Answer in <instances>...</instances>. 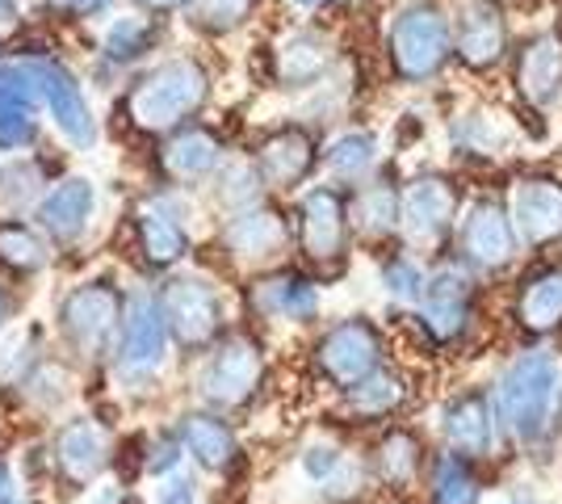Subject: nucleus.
I'll return each instance as SVG.
<instances>
[{
    "mask_svg": "<svg viewBox=\"0 0 562 504\" xmlns=\"http://www.w3.org/2000/svg\"><path fill=\"white\" fill-rule=\"evenodd\" d=\"M378 160V144L374 135H366V131H349V135H340L336 144L328 147V168L340 177V181H357V177H366Z\"/></svg>",
    "mask_w": 562,
    "mask_h": 504,
    "instance_id": "7c9ffc66",
    "label": "nucleus"
},
{
    "mask_svg": "<svg viewBox=\"0 0 562 504\" xmlns=\"http://www.w3.org/2000/svg\"><path fill=\"white\" fill-rule=\"evenodd\" d=\"M117 307L122 303H117V294L110 287H101V282L97 287H80L64 303V312H59L64 336H68L80 354H101L105 340L117 328Z\"/></svg>",
    "mask_w": 562,
    "mask_h": 504,
    "instance_id": "1a4fd4ad",
    "label": "nucleus"
},
{
    "mask_svg": "<svg viewBox=\"0 0 562 504\" xmlns=\"http://www.w3.org/2000/svg\"><path fill=\"white\" fill-rule=\"evenodd\" d=\"M38 126L30 119V110H0V152H18V147L34 144Z\"/></svg>",
    "mask_w": 562,
    "mask_h": 504,
    "instance_id": "4c0bfd02",
    "label": "nucleus"
},
{
    "mask_svg": "<svg viewBox=\"0 0 562 504\" xmlns=\"http://www.w3.org/2000/svg\"><path fill=\"white\" fill-rule=\"evenodd\" d=\"M516 85L533 105H550L562 93V43L554 34H533L516 59Z\"/></svg>",
    "mask_w": 562,
    "mask_h": 504,
    "instance_id": "dca6fc26",
    "label": "nucleus"
},
{
    "mask_svg": "<svg viewBox=\"0 0 562 504\" xmlns=\"http://www.w3.org/2000/svg\"><path fill=\"white\" fill-rule=\"evenodd\" d=\"M89 215H93V186H89L85 177L64 181V186L38 206V223H43L47 232H55L59 240H76V236L89 227Z\"/></svg>",
    "mask_w": 562,
    "mask_h": 504,
    "instance_id": "412c9836",
    "label": "nucleus"
},
{
    "mask_svg": "<svg viewBox=\"0 0 562 504\" xmlns=\"http://www.w3.org/2000/svg\"><path fill=\"white\" fill-rule=\"evenodd\" d=\"M257 307L265 315H281V320H311L319 312V290L306 278L281 273V278H269L257 287Z\"/></svg>",
    "mask_w": 562,
    "mask_h": 504,
    "instance_id": "5701e85b",
    "label": "nucleus"
},
{
    "mask_svg": "<svg viewBox=\"0 0 562 504\" xmlns=\"http://www.w3.org/2000/svg\"><path fill=\"white\" fill-rule=\"evenodd\" d=\"M260 374H265L260 349L248 336H235V340H227L214 354L211 366L202 370V395L211 404H218V408H235V404H244L257 391Z\"/></svg>",
    "mask_w": 562,
    "mask_h": 504,
    "instance_id": "423d86ee",
    "label": "nucleus"
},
{
    "mask_svg": "<svg viewBox=\"0 0 562 504\" xmlns=\"http://www.w3.org/2000/svg\"><path fill=\"white\" fill-rule=\"evenodd\" d=\"M520 324L533 333H550L562 324V273H538L520 294Z\"/></svg>",
    "mask_w": 562,
    "mask_h": 504,
    "instance_id": "a878e982",
    "label": "nucleus"
},
{
    "mask_svg": "<svg viewBox=\"0 0 562 504\" xmlns=\"http://www.w3.org/2000/svg\"><path fill=\"white\" fill-rule=\"evenodd\" d=\"M101 462H105V433H97V425L76 421L59 433V467L68 471V480H93Z\"/></svg>",
    "mask_w": 562,
    "mask_h": 504,
    "instance_id": "b1692460",
    "label": "nucleus"
},
{
    "mask_svg": "<svg viewBox=\"0 0 562 504\" xmlns=\"http://www.w3.org/2000/svg\"><path fill=\"white\" fill-rule=\"evenodd\" d=\"M160 315H165V328L186 349H198L206 345L218 328V294L214 287H206L202 278H177L165 287V299H160Z\"/></svg>",
    "mask_w": 562,
    "mask_h": 504,
    "instance_id": "39448f33",
    "label": "nucleus"
},
{
    "mask_svg": "<svg viewBox=\"0 0 562 504\" xmlns=\"http://www.w3.org/2000/svg\"><path fill=\"white\" fill-rule=\"evenodd\" d=\"M165 315L160 307L135 294L131 299V312H126V328H122V370L126 374H151L160 361H165Z\"/></svg>",
    "mask_w": 562,
    "mask_h": 504,
    "instance_id": "2eb2a0df",
    "label": "nucleus"
},
{
    "mask_svg": "<svg viewBox=\"0 0 562 504\" xmlns=\"http://www.w3.org/2000/svg\"><path fill=\"white\" fill-rule=\"evenodd\" d=\"M453 38L441 9L432 4H412L403 9L391 25V64L403 80H428L446 68Z\"/></svg>",
    "mask_w": 562,
    "mask_h": 504,
    "instance_id": "7ed1b4c3",
    "label": "nucleus"
},
{
    "mask_svg": "<svg viewBox=\"0 0 562 504\" xmlns=\"http://www.w3.org/2000/svg\"><path fill=\"white\" fill-rule=\"evenodd\" d=\"M345 198L328 186L311 190L299 206V223H303V248L311 261H336L345 253V236H349V223H345Z\"/></svg>",
    "mask_w": 562,
    "mask_h": 504,
    "instance_id": "4468645a",
    "label": "nucleus"
},
{
    "mask_svg": "<svg viewBox=\"0 0 562 504\" xmlns=\"http://www.w3.org/2000/svg\"><path fill=\"white\" fill-rule=\"evenodd\" d=\"M189 4H193V22L202 25V30L227 34V30L248 22V13H252L257 0H189Z\"/></svg>",
    "mask_w": 562,
    "mask_h": 504,
    "instance_id": "f704fd0d",
    "label": "nucleus"
},
{
    "mask_svg": "<svg viewBox=\"0 0 562 504\" xmlns=\"http://www.w3.org/2000/svg\"><path fill=\"white\" fill-rule=\"evenodd\" d=\"M357 219L370 236H386L398 227V193L386 190V186H374L357 198Z\"/></svg>",
    "mask_w": 562,
    "mask_h": 504,
    "instance_id": "72a5a7b5",
    "label": "nucleus"
},
{
    "mask_svg": "<svg viewBox=\"0 0 562 504\" xmlns=\"http://www.w3.org/2000/svg\"><path fill=\"white\" fill-rule=\"evenodd\" d=\"M382 282H386V290H391L395 299H420L424 273L416 269V261H407V257H395V261L382 269Z\"/></svg>",
    "mask_w": 562,
    "mask_h": 504,
    "instance_id": "e433bc0d",
    "label": "nucleus"
},
{
    "mask_svg": "<svg viewBox=\"0 0 562 504\" xmlns=\"http://www.w3.org/2000/svg\"><path fill=\"white\" fill-rule=\"evenodd\" d=\"M470 303H474V287L462 269H437L432 278H424L420 290V315L424 328L437 340H453L462 336V328L470 324Z\"/></svg>",
    "mask_w": 562,
    "mask_h": 504,
    "instance_id": "9b49d317",
    "label": "nucleus"
},
{
    "mask_svg": "<svg viewBox=\"0 0 562 504\" xmlns=\"http://www.w3.org/2000/svg\"><path fill=\"white\" fill-rule=\"evenodd\" d=\"M453 51L474 72L495 68L508 55V18H504V9L495 0H470L462 9V22H458Z\"/></svg>",
    "mask_w": 562,
    "mask_h": 504,
    "instance_id": "f8f14e48",
    "label": "nucleus"
},
{
    "mask_svg": "<svg viewBox=\"0 0 562 504\" xmlns=\"http://www.w3.org/2000/svg\"><path fill=\"white\" fill-rule=\"evenodd\" d=\"M378 358H382V333L370 320H345L319 345V370L336 387H352L366 374H374Z\"/></svg>",
    "mask_w": 562,
    "mask_h": 504,
    "instance_id": "20e7f679",
    "label": "nucleus"
},
{
    "mask_svg": "<svg viewBox=\"0 0 562 504\" xmlns=\"http://www.w3.org/2000/svg\"><path fill=\"white\" fill-rule=\"evenodd\" d=\"M151 43H156V30L143 22V18H122V22H114L105 30V55H110L114 64L139 59Z\"/></svg>",
    "mask_w": 562,
    "mask_h": 504,
    "instance_id": "473e14b6",
    "label": "nucleus"
},
{
    "mask_svg": "<svg viewBox=\"0 0 562 504\" xmlns=\"http://www.w3.org/2000/svg\"><path fill=\"white\" fill-rule=\"evenodd\" d=\"M281 244H285V223H281L278 211H239L232 219V227H227V248L239 253V257H273L281 253Z\"/></svg>",
    "mask_w": 562,
    "mask_h": 504,
    "instance_id": "4be33fe9",
    "label": "nucleus"
},
{
    "mask_svg": "<svg viewBox=\"0 0 562 504\" xmlns=\"http://www.w3.org/2000/svg\"><path fill=\"white\" fill-rule=\"evenodd\" d=\"M453 206H458V193L446 177H416L398 198V223L412 244H432L449 232Z\"/></svg>",
    "mask_w": 562,
    "mask_h": 504,
    "instance_id": "6e6552de",
    "label": "nucleus"
},
{
    "mask_svg": "<svg viewBox=\"0 0 562 504\" xmlns=\"http://www.w3.org/2000/svg\"><path fill=\"white\" fill-rule=\"evenodd\" d=\"M139 240H143V257L151 265H172L189 253L186 227H181L177 219L156 215V211L139 215Z\"/></svg>",
    "mask_w": 562,
    "mask_h": 504,
    "instance_id": "bb28decb",
    "label": "nucleus"
},
{
    "mask_svg": "<svg viewBox=\"0 0 562 504\" xmlns=\"http://www.w3.org/2000/svg\"><path fill=\"white\" fill-rule=\"evenodd\" d=\"M257 193H260L257 168L235 165L232 172L223 177V190H218V198H223V202H235V206H244V202H257Z\"/></svg>",
    "mask_w": 562,
    "mask_h": 504,
    "instance_id": "58836bf2",
    "label": "nucleus"
},
{
    "mask_svg": "<svg viewBox=\"0 0 562 504\" xmlns=\"http://www.w3.org/2000/svg\"><path fill=\"white\" fill-rule=\"evenodd\" d=\"M311 165H315V139L306 131H299V126H285V131H278L269 144L260 147L265 181L281 186V190L299 186L306 172H311Z\"/></svg>",
    "mask_w": 562,
    "mask_h": 504,
    "instance_id": "a211bd4d",
    "label": "nucleus"
},
{
    "mask_svg": "<svg viewBox=\"0 0 562 504\" xmlns=\"http://www.w3.org/2000/svg\"><path fill=\"white\" fill-rule=\"evenodd\" d=\"M25 72L34 80V89L38 97L50 105V114L59 122V131L68 135V144L76 147H89L97 139V126H93V114H89V105H85V93H80V85L71 80V72H64L59 64H50V59H34V64H25Z\"/></svg>",
    "mask_w": 562,
    "mask_h": 504,
    "instance_id": "0eeeda50",
    "label": "nucleus"
},
{
    "mask_svg": "<svg viewBox=\"0 0 562 504\" xmlns=\"http://www.w3.org/2000/svg\"><path fill=\"white\" fill-rule=\"evenodd\" d=\"M378 475L391 488H407L416 480V467H420V441L412 433H391L382 446H378Z\"/></svg>",
    "mask_w": 562,
    "mask_h": 504,
    "instance_id": "c85d7f7f",
    "label": "nucleus"
},
{
    "mask_svg": "<svg viewBox=\"0 0 562 504\" xmlns=\"http://www.w3.org/2000/svg\"><path fill=\"white\" fill-rule=\"evenodd\" d=\"M303 467H306V475H315V480H328L331 471H340L345 462H340V455H336L331 446H315V450H306Z\"/></svg>",
    "mask_w": 562,
    "mask_h": 504,
    "instance_id": "ea45409f",
    "label": "nucleus"
},
{
    "mask_svg": "<svg viewBox=\"0 0 562 504\" xmlns=\"http://www.w3.org/2000/svg\"><path fill=\"white\" fill-rule=\"evenodd\" d=\"M562 400V370L559 358L546 349H529L504 370L495 391V416L508 429L513 441H538L550 429Z\"/></svg>",
    "mask_w": 562,
    "mask_h": 504,
    "instance_id": "f257e3e1",
    "label": "nucleus"
},
{
    "mask_svg": "<svg viewBox=\"0 0 562 504\" xmlns=\"http://www.w3.org/2000/svg\"><path fill=\"white\" fill-rule=\"evenodd\" d=\"M13 501V480H9V471L0 467V504H9Z\"/></svg>",
    "mask_w": 562,
    "mask_h": 504,
    "instance_id": "c03bdc74",
    "label": "nucleus"
},
{
    "mask_svg": "<svg viewBox=\"0 0 562 504\" xmlns=\"http://www.w3.org/2000/svg\"><path fill=\"white\" fill-rule=\"evenodd\" d=\"M211 93V80L202 72V64L193 59H168L151 76H143L131 93V119L143 131H168V126H181V122L206 101Z\"/></svg>",
    "mask_w": 562,
    "mask_h": 504,
    "instance_id": "f03ea898",
    "label": "nucleus"
},
{
    "mask_svg": "<svg viewBox=\"0 0 562 504\" xmlns=\"http://www.w3.org/2000/svg\"><path fill=\"white\" fill-rule=\"evenodd\" d=\"M0 315H4V299H0Z\"/></svg>",
    "mask_w": 562,
    "mask_h": 504,
    "instance_id": "49530a36",
    "label": "nucleus"
},
{
    "mask_svg": "<svg viewBox=\"0 0 562 504\" xmlns=\"http://www.w3.org/2000/svg\"><path fill=\"white\" fill-rule=\"evenodd\" d=\"M0 265H9L18 273H34L47 265V244L25 223H0Z\"/></svg>",
    "mask_w": 562,
    "mask_h": 504,
    "instance_id": "c756f323",
    "label": "nucleus"
},
{
    "mask_svg": "<svg viewBox=\"0 0 562 504\" xmlns=\"http://www.w3.org/2000/svg\"><path fill=\"white\" fill-rule=\"evenodd\" d=\"M462 253L479 269H504L516 257L513 219L495 198H483L470 206L467 223H462Z\"/></svg>",
    "mask_w": 562,
    "mask_h": 504,
    "instance_id": "ddd939ff",
    "label": "nucleus"
},
{
    "mask_svg": "<svg viewBox=\"0 0 562 504\" xmlns=\"http://www.w3.org/2000/svg\"><path fill=\"white\" fill-rule=\"evenodd\" d=\"M181 441H186V450L202 467H211V471H223L227 462L235 458V433L218 421V416H186V425H181Z\"/></svg>",
    "mask_w": 562,
    "mask_h": 504,
    "instance_id": "393cba45",
    "label": "nucleus"
},
{
    "mask_svg": "<svg viewBox=\"0 0 562 504\" xmlns=\"http://www.w3.org/2000/svg\"><path fill=\"white\" fill-rule=\"evenodd\" d=\"M349 391V408L357 416H386V412L398 408V400H403V383H398L395 374H386V370H374V374H366L361 383L345 387Z\"/></svg>",
    "mask_w": 562,
    "mask_h": 504,
    "instance_id": "cd10ccee",
    "label": "nucleus"
},
{
    "mask_svg": "<svg viewBox=\"0 0 562 504\" xmlns=\"http://www.w3.org/2000/svg\"><path fill=\"white\" fill-rule=\"evenodd\" d=\"M432 496H437V504H479V483H474V475H470V467L462 458L446 455L437 462Z\"/></svg>",
    "mask_w": 562,
    "mask_h": 504,
    "instance_id": "2f4dec72",
    "label": "nucleus"
},
{
    "mask_svg": "<svg viewBox=\"0 0 562 504\" xmlns=\"http://www.w3.org/2000/svg\"><path fill=\"white\" fill-rule=\"evenodd\" d=\"M331 68V43L315 30H299L290 34L278 47V59H273V72L285 89H306L315 85L319 76Z\"/></svg>",
    "mask_w": 562,
    "mask_h": 504,
    "instance_id": "f3484780",
    "label": "nucleus"
},
{
    "mask_svg": "<svg viewBox=\"0 0 562 504\" xmlns=\"http://www.w3.org/2000/svg\"><path fill=\"white\" fill-rule=\"evenodd\" d=\"M34 105H38V89L30 72L0 64V110H34Z\"/></svg>",
    "mask_w": 562,
    "mask_h": 504,
    "instance_id": "c9c22d12",
    "label": "nucleus"
},
{
    "mask_svg": "<svg viewBox=\"0 0 562 504\" xmlns=\"http://www.w3.org/2000/svg\"><path fill=\"white\" fill-rule=\"evenodd\" d=\"M223 160V147L214 139L211 131H198V126H189L181 135H172L160 152V165L172 181H202L206 172H214Z\"/></svg>",
    "mask_w": 562,
    "mask_h": 504,
    "instance_id": "aec40b11",
    "label": "nucleus"
},
{
    "mask_svg": "<svg viewBox=\"0 0 562 504\" xmlns=\"http://www.w3.org/2000/svg\"><path fill=\"white\" fill-rule=\"evenodd\" d=\"M156 504H193V480L189 475H168L156 492Z\"/></svg>",
    "mask_w": 562,
    "mask_h": 504,
    "instance_id": "a19ab883",
    "label": "nucleus"
},
{
    "mask_svg": "<svg viewBox=\"0 0 562 504\" xmlns=\"http://www.w3.org/2000/svg\"><path fill=\"white\" fill-rule=\"evenodd\" d=\"M105 4H110V0H50V9H55L59 18H93Z\"/></svg>",
    "mask_w": 562,
    "mask_h": 504,
    "instance_id": "79ce46f5",
    "label": "nucleus"
},
{
    "mask_svg": "<svg viewBox=\"0 0 562 504\" xmlns=\"http://www.w3.org/2000/svg\"><path fill=\"white\" fill-rule=\"evenodd\" d=\"M139 9H147V13H172V9H186L189 0H135Z\"/></svg>",
    "mask_w": 562,
    "mask_h": 504,
    "instance_id": "37998d69",
    "label": "nucleus"
},
{
    "mask_svg": "<svg viewBox=\"0 0 562 504\" xmlns=\"http://www.w3.org/2000/svg\"><path fill=\"white\" fill-rule=\"evenodd\" d=\"M441 433L458 455H487L492 450V408H487V400L479 391L458 395L446 408Z\"/></svg>",
    "mask_w": 562,
    "mask_h": 504,
    "instance_id": "6ab92c4d",
    "label": "nucleus"
},
{
    "mask_svg": "<svg viewBox=\"0 0 562 504\" xmlns=\"http://www.w3.org/2000/svg\"><path fill=\"white\" fill-rule=\"evenodd\" d=\"M513 232L529 244H550L562 236V186L554 177H525L516 181L508 202Z\"/></svg>",
    "mask_w": 562,
    "mask_h": 504,
    "instance_id": "9d476101",
    "label": "nucleus"
},
{
    "mask_svg": "<svg viewBox=\"0 0 562 504\" xmlns=\"http://www.w3.org/2000/svg\"><path fill=\"white\" fill-rule=\"evenodd\" d=\"M294 4H303V9H319V4H328V0H294Z\"/></svg>",
    "mask_w": 562,
    "mask_h": 504,
    "instance_id": "a18cd8bd",
    "label": "nucleus"
}]
</instances>
